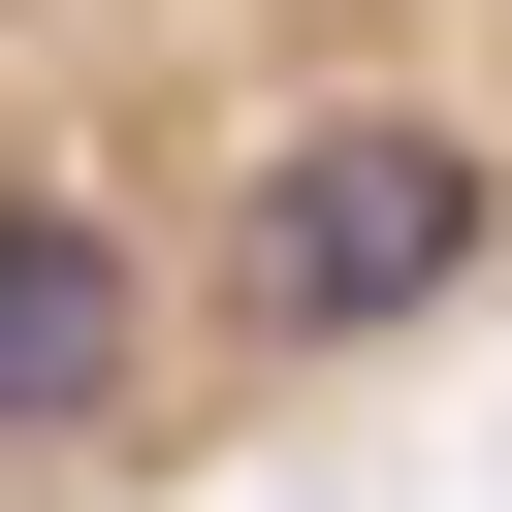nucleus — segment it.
Instances as JSON below:
<instances>
[{
	"label": "nucleus",
	"mask_w": 512,
	"mask_h": 512,
	"mask_svg": "<svg viewBox=\"0 0 512 512\" xmlns=\"http://www.w3.org/2000/svg\"><path fill=\"white\" fill-rule=\"evenodd\" d=\"M512 352V0H0V512H192Z\"/></svg>",
	"instance_id": "f257e3e1"
}]
</instances>
